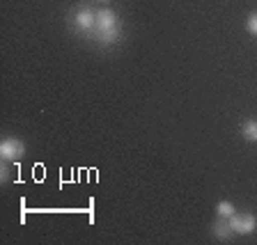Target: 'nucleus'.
<instances>
[{
	"instance_id": "7ed1b4c3",
	"label": "nucleus",
	"mask_w": 257,
	"mask_h": 245,
	"mask_svg": "<svg viewBox=\"0 0 257 245\" xmlns=\"http://www.w3.org/2000/svg\"><path fill=\"white\" fill-rule=\"evenodd\" d=\"M227 222H230L232 231L234 234H252V231L257 229V218L252 213H234L232 218H227Z\"/></svg>"
},
{
	"instance_id": "1a4fd4ad",
	"label": "nucleus",
	"mask_w": 257,
	"mask_h": 245,
	"mask_svg": "<svg viewBox=\"0 0 257 245\" xmlns=\"http://www.w3.org/2000/svg\"><path fill=\"white\" fill-rule=\"evenodd\" d=\"M99 3H108V0H99Z\"/></svg>"
},
{
	"instance_id": "f257e3e1",
	"label": "nucleus",
	"mask_w": 257,
	"mask_h": 245,
	"mask_svg": "<svg viewBox=\"0 0 257 245\" xmlns=\"http://www.w3.org/2000/svg\"><path fill=\"white\" fill-rule=\"evenodd\" d=\"M94 37L101 44H112L119 39V19L112 10H99L96 12V28Z\"/></svg>"
},
{
	"instance_id": "20e7f679",
	"label": "nucleus",
	"mask_w": 257,
	"mask_h": 245,
	"mask_svg": "<svg viewBox=\"0 0 257 245\" xmlns=\"http://www.w3.org/2000/svg\"><path fill=\"white\" fill-rule=\"evenodd\" d=\"M23 154H26V147H23L21 140L5 138L0 142V156L5 160H19V158H23Z\"/></svg>"
},
{
	"instance_id": "423d86ee",
	"label": "nucleus",
	"mask_w": 257,
	"mask_h": 245,
	"mask_svg": "<svg viewBox=\"0 0 257 245\" xmlns=\"http://www.w3.org/2000/svg\"><path fill=\"white\" fill-rule=\"evenodd\" d=\"M241 135L248 140V142H257V122L255 119H246L241 124Z\"/></svg>"
},
{
	"instance_id": "6e6552de",
	"label": "nucleus",
	"mask_w": 257,
	"mask_h": 245,
	"mask_svg": "<svg viewBox=\"0 0 257 245\" xmlns=\"http://www.w3.org/2000/svg\"><path fill=\"white\" fill-rule=\"evenodd\" d=\"M246 30L257 37V12H252V14L246 19Z\"/></svg>"
},
{
	"instance_id": "0eeeda50",
	"label": "nucleus",
	"mask_w": 257,
	"mask_h": 245,
	"mask_svg": "<svg viewBox=\"0 0 257 245\" xmlns=\"http://www.w3.org/2000/svg\"><path fill=\"white\" fill-rule=\"evenodd\" d=\"M216 213H218V218H232V215L236 213V208L232 206V202H218L216 204Z\"/></svg>"
},
{
	"instance_id": "39448f33",
	"label": "nucleus",
	"mask_w": 257,
	"mask_h": 245,
	"mask_svg": "<svg viewBox=\"0 0 257 245\" xmlns=\"http://www.w3.org/2000/svg\"><path fill=\"white\" fill-rule=\"evenodd\" d=\"M211 229H214V236H216L218 240H230V238H232V234H234V231H232V227H230V222H227L225 218L216 220Z\"/></svg>"
},
{
	"instance_id": "f03ea898",
	"label": "nucleus",
	"mask_w": 257,
	"mask_h": 245,
	"mask_svg": "<svg viewBox=\"0 0 257 245\" xmlns=\"http://www.w3.org/2000/svg\"><path fill=\"white\" fill-rule=\"evenodd\" d=\"M74 28L80 35H94L96 28V12L90 10L87 5H83L78 12L74 14Z\"/></svg>"
}]
</instances>
